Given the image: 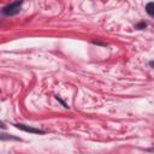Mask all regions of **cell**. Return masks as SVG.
I'll return each mask as SVG.
<instances>
[{
  "label": "cell",
  "instance_id": "obj_1",
  "mask_svg": "<svg viewBox=\"0 0 154 154\" xmlns=\"http://www.w3.org/2000/svg\"><path fill=\"white\" fill-rule=\"evenodd\" d=\"M23 1H24V0H16L14 2H12V4L7 5V6H5L4 10H2V13H4L5 16H14V14L19 13L20 6H22Z\"/></svg>",
  "mask_w": 154,
  "mask_h": 154
},
{
  "label": "cell",
  "instance_id": "obj_2",
  "mask_svg": "<svg viewBox=\"0 0 154 154\" xmlns=\"http://www.w3.org/2000/svg\"><path fill=\"white\" fill-rule=\"evenodd\" d=\"M14 126L19 130H23V131H26V132H31V134H45V131L40 130V129H36V128H32V126H28V125H24V124H14Z\"/></svg>",
  "mask_w": 154,
  "mask_h": 154
},
{
  "label": "cell",
  "instance_id": "obj_3",
  "mask_svg": "<svg viewBox=\"0 0 154 154\" xmlns=\"http://www.w3.org/2000/svg\"><path fill=\"white\" fill-rule=\"evenodd\" d=\"M146 12H147L150 17L154 18V2H148V4L146 5Z\"/></svg>",
  "mask_w": 154,
  "mask_h": 154
},
{
  "label": "cell",
  "instance_id": "obj_4",
  "mask_svg": "<svg viewBox=\"0 0 154 154\" xmlns=\"http://www.w3.org/2000/svg\"><path fill=\"white\" fill-rule=\"evenodd\" d=\"M146 26H147L146 22H141V23H138V24L136 25V29H143V28H146Z\"/></svg>",
  "mask_w": 154,
  "mask_h": 154
},
{
  "label": "cell",
  "instance_id": "obj_5",
  "mask_svg": "<svg viewBox=\"0 0 154 154\" xmlns=\"http://www.w3.org/2000/svg\"><path fill=\"white\" fill-rule=\"evenodd\" d=\"M149 66H152V67L154 69V60H152V61H149Z\"/></svg>",
  "mask_w": 154,
  "mask_h": 154
}]
</instances>
